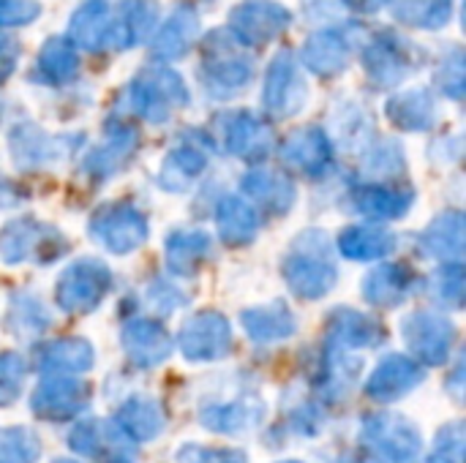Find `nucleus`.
I'll list each match as a JSON object with an SVG mask.
<instances>
[{
  "label": "nucleus",
  "mask_w": 466,
  "mask_h": 463,
  "mask_svg": "<svg viewBox=\"0 0 466 463\" xmlns=\"http://www.w3.org/2000/svg\"><path fill=\"white\" fill-rule=\"evenodd\" d=\"M38 5L33 0H0V22L3 25H25L35 19Z\"/></svg>",
  "instance_id": "1"
}]
</instances>
